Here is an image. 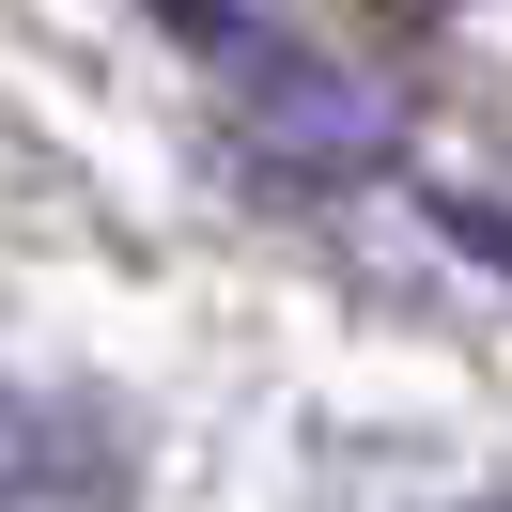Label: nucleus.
Segmentation results:
<instances>
[{
  "instance_id": "nucleus-1",
  "label": "nucleus",
  "mask_w": 512,
  "mask_h": 512,
  "mask_svg": "<svg viewBox=\"0 0 512 512\" xmlns=\"http://www.w3.org/2000/svg\"><path fill=\"white\" fill-rule=\"evenodd\" d=\"M156 16L202 47V78L233 94V125H249L264 156H295V171H373L388 140H404V125H388V94H373L357 63H326L311 32L249 16V0H156Z\"/></svg>"
},
{
  "instance_id": "nucleus-2",
  "label": "nucleus",
  "mask_w": 512,
  "mask_h": 512,
  "mask_svg": "<svg viewBox=\"0 0 512 512\" xmlns=\"http://www.w3.org/2000/svg\"><path fill=\"white\" fill-rule=\"evenodd\" d=\"M94 497H125V419L94 388L0 373V512H94Z\"/></svg>"
}]
</instances>
